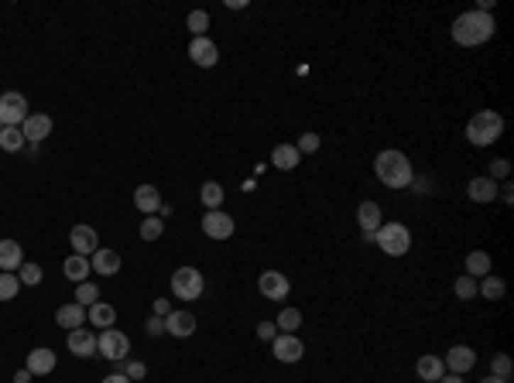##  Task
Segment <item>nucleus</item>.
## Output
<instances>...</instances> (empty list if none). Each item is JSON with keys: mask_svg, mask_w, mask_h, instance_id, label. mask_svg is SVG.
Segmentation results:
<instances>
[{"mask_svg": "<svg viewBox=\"0 0 514 383\" xmlns=\"http://www.w3.org/2000/svg\"><path fill=\"white\" fill-rule=\"evenodd\" d=\"M28 370H31V377L52 373V370H55V353H52V349H31V353H28Z\"/></svg>", "mask_w": 514, "mask_h": 383, "instance_id": "17", "label": "nucleus"}, {"mask_svg": "<svg viewBox=\"0 0 514 383\" xmlns=\"http://www.w3.org/2000/svg\"><path fill=\"white\" fill-rule=\"evenodd\" d=\"M415 373L425 383H439L442 377H446V363H442L439 356H422V360L415 363Z\"/></svg>", "mask_w": 514, "mask_h": 383, "instance_id": "18", "label": "nucleus"}, {"mask_svg": "<svg viewBox=\"0 0 514 383\" xmlns=\"http://www.w3.org/2000/svg\"><path fill=\"white\" fill-rule=\"evenodd\" d=\"M480 383H508V380H501V377H494V373H491V377H483Z\"/></svg>", "mask_w": 514, "mask_h": 383, "instance_id": "49", "label": "nucleus"}, {"mask_svg": "<svg viewBox=\"0 0 514 383\" xmlns=\"http://www.w3.org/2000/svg\"><path fill=\"white\" fill-rule=\"evenodd\" d=\"M18 287H21V281H18V274H0V301H11L14 294H18Z\"/></svg>", "mask_w": 514, "mask_h": 383, "instance_id": "36", "label": "nucleus"}, {"mask_svg": "<svg viewBox=\"0 0 514 383\" xmlns=\"http://www.w3.org/2000/svg\"><path fill=\"white\" fill-rule=\"evenodd\" d=\"M508 172H511V161H508V157H497V161H491V174H487V178L497 182V178H504Z\"/></svg>", "mask_w": 514, "mask_h": 383, "instance_id": "41", "label": "nucleus"}, {"mask_svg": "<svg viewBox=\"0 0 514 383\" xmlns=\"http://www.w3.org/2000/svg\"><path fill=\"white\" fill-rule=\"evenodd\" d=\"M55 322H59L62 328H69V332H72V328H82V322H86V311H82V305H76V301H72V305H62L59 311H55Z\"/></svg>", "mask_w": 514, "mask_h": 383, "instance_id": "24", "label": "nucleus"}, {"mask_svg": "<svg viewBox=\"0 0 514 383\" xmlns=\"http://www.w3.org/2000/svg\"><path fill=\"white\" fill-rule=\"evenodd\" d=\"M456 298H459V301H470V298H476V281H474V277H466V274H463V277L456 281Z\"/></svg>", "mask_w": 514, "mask_h": 383, "instance_id": "38", "label": "nucleus"}, {"mask_svg": "<svg viewBox=\"0 0 514 383\" xmlns=\"http://www.w3.org/2000/svg\"><path fill=\"white\" fill-rule=\"evenodd\" d=\"M69 353L80 356V360L97 356V335H93L89 328H72V332H69Z\"/></svg>", "mask_w": 514, "mask_h": 383, "instance_id": "11", "label": "nucleus"}, {"mask_svg": "<svg viewBox=\"0 0 514 383\" xmlns=\"http://www.w3.org/2000/svg\"><path fill=\"white\" fill-rule=\"evenodd\" d=\"M144 328H148V335H161V332H165V322L155 315V318H148V326Z\"/></svg>", "mask_w": 514, "mask_h": 383, "instance_id": "45", "label": "nucleus"}, {"mask_svg": "<svg viewBox=\"0 0 514 383\" xmlns=\"http://www.w3.org/2000/svg\"><path fill=\"white\" fill-rule=\"evenodd\" d=\"M127 377H131V380H144V377H148V366H144V363H131V366H127Z\"/></svg>", "mask_w": 514, "mask_h": 383, "instance_id": "42", "label": "nucleus"}, {"mask_svg": "<svg viewBox=\"0 0 514 383\" xmlns=\"http://www.w3.org/2000/svg\"><path fill=\"white\" fill-rule=\"evenodd\" d=\"M103 383H134V380H131L127 373H110V377H106Z\"/></svg>", "mask_w": 514, "mask_h": 383, "instance_id": "46", "label": "nucleus"}, {"mask_svg": "<svg viewBox=\"0 0 514 383\" xmlns=\"http://www.w3.org/2000/svg\"><path fill=\"white\" fill-rule=\"evenodd\" d=\"M466 192H470L474 202H494L497 199V182H491V178H474V182L466 185Z\"/></svg>", "mask_w": 514, "mask_h": 383, "instance_id": "27", "label": "nucleus"}, {"mask_svg": "<svg viewBox=\"0 0 514 383\" xmlns=\"http://www.w3.org/2000/svg\"><path fill=\"white\" fill-rule=\"evenodd\" d=\"M497 31V24L491 14H483V11H466V14H459L453 21V38L456 45H466V48H474V45H483V41H491Z\"/></svg>", "mask_w": 514, "mask_h": 383, "instance_id": "1", "label": "nucleus"}, {"mask_svg": "<svg viewBox=\"0 0 514 383\" xmlns=\"http://www.w3.org/2000/svg\"><path fill=\"white\" fill-rule=\"evenodd\" d=\"M134 206H138L141 212H148V216H155V212L161 209V195L155 185H138V192H134Z\"/></svg>", "mask_w": 514, "mask_h": 383, "instance_id": "21", "label": "nucleus"}, {"mask_svg": "<svg viewBox=\"0 0 514 383\" xmlns=\"http://www.w3.org/2000/svg\"><path fill=\"white\" fill-rule=\"evenodd\" d=\"M504 291H508V284H504L501 277H494V274H487V277H483V284L476 287V294H483V298H491V301L504 298Z\"/></svg>", "mask_w": 514, "mask_h": 383, "instance_id": "30", "label": "nucleus"}, {"mask_svg": "<svg viewBox=\"0 0 514 383\" xmlns=\"http://www.w3.org/2000/svg\"><path fill=\"white\" fill-rule=\"evenodd\" d=\"M89 264H93V270H97V274H103V277H114V274L120 270V253L99 247L97 253H93V260H89Z\"/></svg>", "mask_w": 514, "mask_h": 383, "instance_id": "20", "label": "nucleus"}, {"mask_svg": "<svg viewBox=\"0 0 514 383\" xmlns=\"http://www.w3.org/2000/svg\"><path fill=\"white\" fill-rule=\"evenodd\" d=\"M202 233H206L209 240H226V236H234V219H230L226 212L209 209L202 216Z\"/></svg>", "mask_w": 514, "mask_h": 383, "instance_id": "8", "label": "nucleus"}, {"mask_svg": "<svg viewBox=\"0 0 514 383\" xmlns=\"http://www.w3.org/2000/svg\"><path fill=\"white\" fill-rule=\"evenodd\" d=\"M69 243H72V250H76L80 257H89V253L99 250V236L93 226H76V230L69 233Z\"/></svg>", "mask_w": 514, "mask_h": 383, "instance_id": "15", "label": "nucleus"}, {"mask_svg": "<svg viewBox=\"0 0 514 383\" xmlns=\"http://www.w3.org/2000/svg\"><path fill=\"white\" fill-rule=\"evenodd\" d=\"M298 326H302V311H298V308H285V311L278 315V328H285L288 335H295Z\"/></svg>", "mask_w": 514, "mask_h": 383, "instance_id": "34", "label": "nucleus"}, {"mask_svg": "<svg viewBox=\"0 0 514 383\" xmlns=\"http://www.w3.org/2000/svg\"><path fill=\"white\" fill-rule=\"evenodd\" d=\"M491 274V257L483 250H474L466 257V277H487Z\"/></svg>", "mask_w": 514, "mask_h": 383, "instance_id": "28", "label": "nucleus"}, {"mask_svg": "<svg viewBox=\"0 0 514 383\" xmlns=\"http://www.w3.org/2000/svg\"><path fill=\"white\" fill-rule=\"evenodd\" d=\"M65 277L69 281H76V284H82L86 277H89V270H93V264H89V257H80V253H72L69 260H65Z\"/></svg>", "mask_w": 514, "mask_h": 383, "instance_id": "26", "label": "nucleus"}, {"mask_svg": "<svg viewBox=\"0 0 514 383\" xmlns=\"http://www.w3.org/2000/svg\"><path fill=\"white\" fill-rule=\"evenodd\" d=\"M374 243L388 257H401V253H408V247H412V233H408V226L405 223H381V230L374 233Z\"/></svg>", "mask_w": 514, "mask_h": 383, "instance_id": "4", "label": "nucleus"}, {"mask_svg": "<svg viewBox=\"0 0 514 383\" xmlns=\"http://www.w3.org/2000/svg\"><path fill=\"white\" fill-rule=\"evenodd\" d=\"M257 335L271 343V339H275V322H261V326H257Z\"/></svg>", "mask_w": 514, "mask_h": 383, "instance_id": "43", "label": "nucleus"}, {"mask_svg": "<svg viewBox=\"0 0 514 383\" xmlns=\"http://www.w3.org/2000/svg\"><path fill=\"white\" fill-rule=\"evenodd\" d=\"M97 353L99 356H106V360H124L127 353H131V339L124 335V332H117V328H103L97 335Z\"/></svg>", "mask_w": 514, "mask_h": 383, "instance_id": "6", "label": "nucleus"}, {"mask_svg": "<svg viewBox=\"0 0 514 383\" xmlns=\"http://www.w3.org/2000/svg\"><path fill=\"white\" fill-rule=\"evenodd\" d=\"M161 233H165V219H158V216H148L144 223H141V240H158Z\"/></svg>", "mask_w": 514, "mask_h": 383, "instance_id": "33", "label": "nucleus"}, {"mask_svg": "<svg viewBox=\"0 0 514 383\" xmlns=\"http://www.w3.org/2000/svg\"><path fill=\"white\" fill-rule=\"evenodd\" d=\"M446 370H453L456 377H463L466 370H474V363H476V353L470 349V345H453L449 353H446Z\"/></svg>", "mask_w": 514, "mask_h": 383, "instance_id": "12", "label": "nucleus"}, {"mask_svg": "<svg viewBox=\"0 0 514 383\" xmlns=\"http://www.w3.org/2000/svg\"><path fill=\"white\" fill-rule=\"evenodd\" d=\"M21 134H24V140H31V144L45 140V137L52 134V116H45V113H28V120L21 123Z\"/></svg>", "mask_w": 514, "mask_h": 383, "instance_id": "13", "label": "nucleus"}, {"mask_svg": "<svg viewBox=\"0 0 514 383\" xmlns=\"http://www.w3.org/2000/svg\"><path fill=\"white\" fill-rule=\"evenodd\" d=\"M298 161H302V154H298L295 144H278L275 151H271V165L281 168V172H292Z\"/></svg>", "mask_w": 514, "mask_h": 383, "instance_id": "23", "label": "nucleus"}, {"mask_svg": "<svg viewBox=\"0 0 514 383\" xmlns=\"http://www.w3.org/2000/svg\"><path fill=\"white\" fill-rule=\"evenodd\" d=\"M189 58H192L196 65H202V69H213V65L219 62V48L209 38H192V45H189Z\"/></svg>", "mask_w": 514, "mask_h": 383, "instance_id": "14", "label": "nucleus"}, {"mask_svg": "<svg viewBox=\"0 0 514 383\" xmlns=\"http://www.w3.org/2000/svg\"><path fill=\"white\" fill-rule=\"evenodd\" d=\"M439 383H463V377H456V373H449V377H442Z\"/></svg>", "mask_w": 514, "mask_h": 383, "instance_id": "48", "label": "nucleus"}, {"mask_svg": "<svg viewBox=\"0 0 514 383\" xmlns=\"http://www.w3.org/2000/svg\"><path fill=\"white\" fill-rule=\"evenodd\" d=\"M97 301H99V287L93 281L76 284V305H97Z\"/></svg>", "mask_w": 514, "mask_h": 383, "instance_id": "32", "label": "nucleus"}, {"mask_svg": "<svg viewBox=\"0 0 514 383\" xmlns=\"http://www.w3.org/2000/svg\"><path fill=\"white\" fill-rule=\"evenodd\" d=\"M86 318H89L97 328H114V322H117V311H114V305H106V301H97V305H89Z\"/></svg>", "mask_w": 514, "mask_h": 383, "instance_id": "25", "label": "nucleus"}, {"mask_svg": "<svg viewBox=\"0 0 514 383\" xmlns=\"http://www.w3.org/2000/svg\"><path fill=\"white\" fill-rule=\"evenodd\" d=\"M28 120V99L21 93L0 96V127H21Z\"/></svg>", "mask_w": 514, "mask_h": 383, "instance_id": "7", "label": "nucleus"}, {"mask_svg": "<svg viewBox=\"0 0 514 383\" xmlns=\"http://www.w3.org/2000/svg\"><path fill=\"white\" fill-rule=\"evenodd\" d=\"M155 315H158V318H168V315H172V301L158 298V301H155Z\"/></svg>", "mask_w": 514, "mask_h": 383, "instance_id": "44", "label": "nucleus"}, {"mask_svg": "<svg viewBox=\"0 0 514 383\" xmlns=\"http://www.w3.org/2000/svg\"><path fill=\"white\" fill-rule=\"evenodd\" d=\"M14 383H31V370H28V366L18 370V373H14Z\"/></svg>", "mask_w": 514, "mask_h": 383, "instance_id": "47", "label": "nucleus"}, {"mask_svg": "<svg viewBox=\"0 0 514 383\" xmlns=\"http://www.w3.org/2000/svg\"><path fill=\"white\" fill-rule=\"evenodd\" d=\"M199 199H202L209 209H219V202H223V185H219V182H206V185L199 189Z\"/></svg>", "mask_w": 514, "mask_h": 383, "instance_id": "31", "label": "nucleus"}, {"mask_svg": "<svg viewBox=\"0 0 514 383\" xmlns=\"http://www.w3.org/2000/svg\"><path fill=\"white\" fill-rule=\"evenodd\" d=\"M381 206L377 202H360V209H356V223H360V230L363 233H377L381 230Z\"/></svg>", "mask_w": 514, "mask_h": 383, "instance_id": "19", "label": "nucleus"}, {"mask_svg": "<svg viewBox=\"0 0 514 383\" xmlns=\"http://www.w3.org/2000/svg\"><path fill=\"white\" fill-rule=\"evenodd\" d=\"M261 294L264 298H271V301H281V298H288V291H292V284H288V277L285 274H278V270H264L261 274Z\"/></svg>", "mask_w": 514, "mask_h": 383, "instance_id": "10", "label": "nucleus"}, {"mask_svg": "<svg viewBox=\"0 0 514 383\" xmlns=\"http://www.w3.org/2000/svg\"><path fill=\"white\" fill-rule=\"evenodd\" d=\"M18 281H21V284H38V281H41V267H38V264H21V267H18Z\"/></svg>", "mask_w": 514, "mask_h": 383, "instance_id": "39", "label": "nucleus"}, {"mask_svg": "<svg viewBox=\"0 0 514 383\" xmlns=\"http://www.w3.org/2000/svg\"><path fill=\"white\" fill-rule=\"evenodd\" d=\"M295 148H298V154H316L319 151V134H302Z\"/></svg>", "mask_w": 514, "mask_h": 383, "instance_id": "40", "label": "nucleus"}, {"mask_svg": "<svg viewBox=\"0 0 514 383\" xmlns=\"http://www.w3.org/2000/svg\"><path fill=\"white\" fill-rule=\"evenodd\" d=\"M0 148L4 151H21L24 148V134H21V127H0Z\"/></svg>", "mask_w": 514, "mask_h": 383, "instance_id": "29", "label": "nucleus"}, {"mask_svg": "<svg viewBox=\"0 0 514 383\" xmlns=\"http://www.w3.org/2000/svg\"><path fill=\"white\" fill-rule=\"evenodd\" d=\"M185 24H189V31H192L196 38H206V28H209V14H206V11H192V14L185 18Z\"/></svg>", "mask_w": 514, "mask_h": 383, "instance_id": "35", "label": "nucleus"}, {"mask_svg": "<svg viewBox=\"0 0 514 383\" xmlns=\"http://www.w3.org/2000/svg\"><path fill=\"white\" fill-rule=\"evenodd\" d=\"M202 287H206V281H202V274L196 267H178L172 274V294L178 301H196L202 294Z\"/></svg>", "mask_w": 514, "mask_h": 383, "instance_id": "5", "label": "nucleus"}, {"mask_svg": "<svg viewBox=\"0 0 514 383\" xmlns=\"http://www.w3.org/2000/svg\"><path fill=\"white\" fill-rule=\"evenodd\" d=\"M377 178L388 185V189H408L415 182V172H412V161L401 151H381L374 161Z\"/></svg>", "mask_w": 514, "mask_h": 383, "instance_id": "2", "label": "nucleus"}, {"mask_svg": "<svg viewBox=\"0 0 514 383\" xmlns=\"http://www.w3.org/2000/svg\"><path fill=\"white\" fill-rule=\"evenodd\" d=\"M275 343V360H281V363H298L302 356H305V345H302V339L298 335H275L271 339Z\"/></svg>", "mask_w": 514, "mask_h": 383, "instance_id": "9", "label": "nucleus"}, {"mask_svg": "<svg viewBox=\"0 0 514 383\" xmlns=\"http://www.w3.org/2000/svg\"><path fill=\"white\" fill-rule=\"evenodd\" d=\"M504 131V120L494 113V110H480V113L470 116V123H466V140L474 144V148H487V144H494L497 137Z\"/></svg>", "mask_w": 514, "mask_h": 383, "instance_id": "3", "label": "nucleus"}, {"mask_svg": "<svg viewBox=\"0 0 514 383\" xmlns=\"http://www.w3.org/2000/svg\"><path fill=\"white\" fill-rule=\"evenodd\" d=\"M24 264V257H21V243L18 240H0V270H18Z\"/></svg>", "mask_w": 514, "mask_h": 383, "instance_id": "22", "label": "nucleus"}, {"mask_svg": "<svg viewBox=\"0 0 514 383\" xmlns=\"http://www.w3.org/2000/svg\"><path fill=\"white\" fill-rule=\"evenodd\" d=\"M491 373H494V377H501V380H511V356L497 353L494 360H491Z\"/></svg>", "mask_w": 514, "mask_h": 383, "instance_id": "37", "label": "nucleus"}, {"mask_svg": "<svg viewBox=\"0 0 514 383\" xmlns=\"http://www.w3.org/2000/svg\"><path fill=\"white\" fill-rule=\"evenodd\" d=\"M165 332H172L175 339H189V335L196 332V318H192V311H172V315L165 318Z\"/></svg>", "mask_w": 514, "mask_h": 383, "instance_id": "16", "label": "nucleus"}]
</instances>
